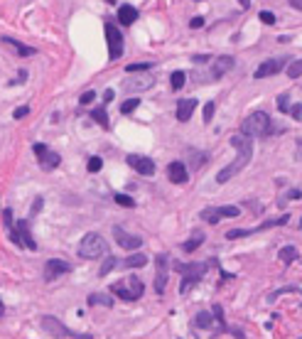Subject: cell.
<instances>
[{
	"mask_svg": "<svg viewBox=\"0 0 302 339\" xmlns=\"http://www.w3.org/2000/svg\"><path fill=\"white\" fill-rule=\"evenodd\" d=\"M228 143H231V148H236V157H233L231 165H226V167L216 175V182H219V185H224V182H228L231 177H236V175L251 162V157H253V143H251L248 135L236 133V135H231Z\"/></svg>",
	"mask_w": 302,
	"mask_h": 339,
	"instance_id": "6da1fadb",
	"label": "cell"
},
{
	"mask_svg": "<svg viewBox=\"0 0 302 339\" xmlns=\"http://www.w3.org/2000/svg\"><path fill=\"white\" fill-rule=\"evenodd\" d=\"M270 133H278V128L273 126L270 116L265 111H253L241 123V135H248V138H265Z\"/></svg>",
	"mask_w": 302,
	"mask_h": 339,
	"instance_id": "7a4b0ae2",
	"label": "cell"
},
{
	"mask_svg": "<svg viewBox=\"0 0 302 339\" xmlns=\"http://www.w3.org/2000/svg\"><path fill=\"white\" fill-rule=\"evenodd\" d=\"M209 268H211V263H209V261H204V263H174V270H177V273H182L179 293H182V295H185V293H189V288H192V285H197V282L202 280V278L207 275Z\"/></svg>",
	"mask_w": 302,
	"mask_h": 339,
	"instance_id": "3957f363",
	"label": "cell"
},
{
	"mask_svg": "<svg viewBox=\"0 0 302 339\" xmlns=\"http://www.w3.org/2000/svg\"><path fill=\"white\" fill-rule=\"evenodd\" d=\"M111 293L126 302H135L143 298L145 285H143V280H140L138 275H128V278H123L120 282H113V285H111Z\"/></svg>",
	"mask_w": 302,
	"mask_h": 339,
	"instance_id": "277c9868",
	"label": "cell"
},
{
	"mask_svg": "<svg viewBox=\"0 0 302 339\" xmlns=\"http://www.w3.org/2000/svg\"><path fill=\"white\" fill-rule=\"evenodd\" d=\"M42 329L47 332V334H52L54 339H94L91 334H79L74 329H69L64 322L54 317V315H44L42 317Z\"/></svg>",
	"mask_w": 302,
	"mask_h": 339,
	"instance_id": "5b68a950",
	"label": "cell"
},
{
	"mask_svg": "<svg viewBox=\"0 0 302 339\" xmlns=\"http://www.w3.org/2000/svg\"><path fill=\"white\" fill-rule=\"evenodd\" d=\"M106 251H108V244L103 241V236H101V234H86V236L81 239V244H79V256H81V258H86V261H96V258H101Z\"/></svg>",
	"mask_w": 302,
	"mask_h": 339,
	"instance_id": "8992f818",
	"label": "cell"
},
{
	"mask_svg": "<svg viewBox=\"0 0 302 339\" xmlns=\"http://www.w3.org/2000/svg\"><path fill=\"white\" fill-rule=\"evenodd\" d=\"M287 219H290V214H283L280 219H270V221H263L261 226H253V229H231V231L226 234V239H228V241H233V239L253 236V234H258V231H265V229H273V226H283Z\"/></svg>",
	"mask_w": 302,
	"mask_h": 339,
	"instance_id": "52a82bcc",
	"label": "cell"
},
{
	"mask_svg": "<svg viewBox=\"0 0 302 339\" xmlns=\"http://www.w3.org/2000/svg\"><path fill=\"white\" fill-rule=\"evenodd\" d=\"M32 150H35V155H37V160H39V167L42 170H57L59 167V162H62V157H59V152L54 150H49L44 143H35L32 145Z\"/></svg>",
	"mask_w": 302,
	"mask_h": 339,
	"instance_id": "ba28073f",
	"label": "cell"
},
{
	"mask_svg": "<svg viewBox=\"0 0 302 339\" xmlns=\"http://www.w3.org/2000/svg\"><path fill=\"white\" fill-rule=\"evenodd\" d=\"M103 30H106V39H108V54H111V59H120V54H123V35H120V30L115 27L113 22H106Z\"/></svg>",
	"mask_w": 302,
	"mask_h": 339,
	"instance_id": "9c48e42d",
	"label": "cell"
},
{
	"mask_svg": "<svg viewBox=\"0 0 302 339\" xmlns=\"http://www.w3.org/2000/svg\"><path fill=\"white\" fill-rule=\"evenodd\" d=\"M241 214V209L238 207H216V209H204L199 216L209 221V224H219L221 219H233V216H238Z\"/></svg>",
	"mask_w": 302,
	"mask_h": 339,
	"instance_id": "30bf717a",
	"label": "cell"
},
{
	"mask_svg": "<svg viewBox=\"0 0 302 339\" xmlns=\"http://www.w3.org/2000/svg\"><path fill=\"white\" fill-rule=\"evenodd\" d=\"M167 263H170V258L165 253H160L155 258V293L157 295H162L167 288Z\"/></svg>",
	"mask_w": 302,
	"mask_h": 339,
	"instance_id": "8fae6325",
	"label": "cell"
},
{
	"mask_svg": "<svg viewBox=\"0 0 302 339\" xmlns=\"http://www.w3.org/2000/svg\"><path fill=\"white\" fill-rule=\"evenodd\" d=\"M67 273H72V263L69 261H62V258H49L47 265H44V280L52 282L57 280L59 275H67Z\"/></svg>",
	"mask_w": 302,
	"mask_h": 339,
	"instance_id": "7c38bea8",
	"label": "cell"
},
{
	"mask_svg": "<svg viewBox=\"0 0 302 339\" xmlns=\"http://www.w3.org/2000/svg\"><path fill=\"white\" fill-rule=\"evenodd\" d=\"M113 239L118 241V246H120V248H126V251H138V248L143 246V239H140V236L123 231L120 226H113Z\"/></svg>",
	"mask_w": 302,
	"mask_h": 339,
	"instance_id": "4fadbf2b",
	"label": "cell"
},
{
	"mask_svg": "<svg viewBox=\"0 0 302 339\" xmlns=\"http://www.w3.org/2000/svg\"><path fill=\"white\" fill-rule=\"evenodd\" d=\"M126 162H128L138 175H145V177L155 175V162H152L150 157H145V155H128V157H126Z\"/></svg>",
	"mask_w": 302,
	"mask_h": 339,
	"instance_id": "5bb4252c",
	"label": "cell"
},
{
	"mask_svg": "<svg viewBox=\"0 0 302 339\" xmlns=\"http://www.w3.org/2000/svg\"><path fill=\"white\" fill-rule=\"evenodd\" d=\"M167 177H170V182H174V185H185V182L189 180L187 165L179 162V160L170 162V165H167Z\"/></svg>",
	"mask_w": 302,
	"mask_h": 339,
	"instance_id": "9a60e30c",
	"label": "cell"
},
{
	"mask_svg": "<svg viewBox=\"0 0 302 339\" xmlns=\"http://www.w3.org/2000/svg\"><path fill=\"white\" fill-rule=\"evenodd\" d=\"M233 64H236V59L233 56H219L214 64H211V79L216 81V79H221V76L226 74V72H231L233 69Z\"/></svg>",
	"mask_w": 302,
	"mask_h": 339,
	"instance_id": "2e32d148",
	"label": "cell"
},
{
	"mask_svg": "<svg viewBox=\"0 0 302 339\" xmlns=\"http://www.w3.org/2000/svg\"><path fill=\"white\" fill-rule=\"evenodd\" d=\"M285 59H268V62H263L258 69H256V79H265V76H275L280 69H283Z\"/></svg>",
	"mask_w": 302,
	"mask_h": 339,
	"instance_id": "e0dca14e",
	"label": "cell"
},
{
	"mask_svg": "<svg viewBox=\"0 0 302 339\" xmlns=\"http://www.w3.org/2000/svg\"><path fill=\"white\" fill-rule=\"evenodd\" d=\"M194 108H197V101L194 98H182L179 103H177V121L179 123H187L189 118H192V113H194Z\"/></svg>",
	"mask_w": 302,
	"mask_h": 339,
	"instance_id": "ac0fdd59",
	"label": "cell"
},
{
	"mask_svg": "<svg viewBox=\"0 0 302 339\" xmlns=\"http://www.w3.org/2000/svg\"><path fill=\"white\" fill-rule=\"evenodd\" d=\"M18 234H20V241H22L25 248L37 251V244H35V239H32V234H30V221H27V219H20L18 221Z\"/></svg>",
	"mask_w": 302,
	"mask_h": 339,
	"instance_id": "d6986e66",
	"label": "cell"
},
{
	"mask_svg": "<svg viewBox=\"0 0 302 339\" xmlns=\"http://www.w3.org/2000/svg\"><path fill=\"white\" fill-rule=\"evenodd\" d=\"M202 244H204V231H199V229H197V231L189 236L187 241L182 244V251H185V253H194V251H197Z\"/></svg>",
	"mask_w": 302,
	"mask_h": 339,
	"instance_id": "ffe728a7",
	"label": "cell"
},
{
	"mask_svg": "<svg viewBox=\"0 0 302 339\" xmlns=\"http://www.w3.org/2000/svg\"><path fill=\"white\" fill-rule=\"evenodd\" d=\"M135 20H138V10L133 5H120L118 8V22L120 25H133Z\"/></svg>",
	"mask_w": 302,
	"mask_h": 339,
	"instance_id": "44dd1931",
	"label": "cell"
},
{
	"mask_svg": "<svg viewBox=\"0 0 302 339\" xmlns=\"http://www.w3.org/2000/svg\"><path fill=\"white\" fill-rule=\"evenodd\" d=\"M120 265H123V268H145V265H148V256H143V253H133V256L126 258V261H120Z\"/></svg>",
	"mask_w": 302,
	"mask_h": 339,
	"instance_id": "7402d4cb",
	"label": "cell"
},
{
	"mask_svg": "<svg viewBox=\"0 0 302 339\" xmlns=\"http://www.w3.org/2000/svg\"><path fill=\"white\" fill-rule=\"evenodd\" d=\"M91 118H94L96 123H101L106 131L111 128V121H108V113H106V103H101L98 108H94V111H91Z\"/></svg>",
	"mask_w": 302,
	"mask_h": 339,
	"instance_id": "603a6c76",
	"label": "cell"
},
{
	"mask_svg": "<svg viewBox=\"0 0 302 339\" xmlns=\"http://www.w3.org/2000/svg\"><path fill=\"white\" fill-rule=\"evenodd\" d=\"M3 42L13 44V47H15V52H18L20 56H32V54H35V47H25L22 42H18V39H13V37H3Z\"/></svg>",
	"mask_w": 302,
	"mask_h": 339,
	"instance_id": "cb8c5ba5",
	"label": "cell"
},
{
	"mask_svg": "<svg viewBox=\"0 0 302 339\" xmlns=\"http://www.w3.org/2000/svg\"><path fill=\"white\" fill-rule=\"evenodd\" d=\"M214 315H211V312H199V315H197V317H194V324H197V327H199V329H211V327H214Z\"/></svg>",
	"mask_w": 302,
	"mask_h": 339,
	"instance_id": "d4e9b609",
	"label": "cell"
},
{
	"mask_svg": "<svg viewBox=\"0 0 302 339\" xmlns=\"http://www.w3.org/2000/svg\"><path fill=\"white\" fill-rule=\"evenodd\" d=\"M89 305H103V307H113V300L108 298V295H101V293H91L89 298H86Z\"/></svg>",
	"mask_w": 302,
	"mask_h": 339,
	"instance_id": "484cf974",
	"label": "cell"
},
{
	"mask_svg": "<svg viewBox=\"0 0 302 339\" xmlns=\"http://www.w3.org/2000/svg\"><path fill=\"white\" fill-rule=\"evenodd\" d=\"M278 258L283 261V263H292V261H297V248H292V246H285L278 251Z\"/></svg>",
	"mask_w": 302,
	"mask_h": 339,
	"instance_id": "4316f807",
	"label": "cell"
},
{
	"mask_svg": "<svg viewBox=\"0 0 302 339\" xmlns=\"http://www.w3.org/2000/svg\"><path fill=\"white\" fill-rule=\"evenodd\" d=\"M185 81H187V74H185V72H172V74H170L172 91H179V89L185 86Z\"/></svg>",
	"mask_w": 302,
	"mask_h": 339,
	"instance_id": "83f0119b",
	"label": "cell"
},
{
	"mask_svg": "<svg viewBox=\"0 0 302 339\" xmlns=\"http://www.w3.org/2000/svg\"><path fill=\"white\" fill-rule=\"evenodd\" d=\"M214 320L219 324V332H228L226 320H224V307H221V305H214Z\"/></svg>",
	"mask_w": 302,
	"mask_h": 339,
	"instance_id": "f1b7e54d",
	"label": "cell"
},
{
	"mask_svg": "<svg viewBox=\"0 0 302 339\" xmlns=\"http://www.w3.org/2000/svg\"><path fill=\"white\" fill-rule=\"evenodd\" d=\"M118 265H120V261H118L115 256H108V258H106V263L101 265V270H98V275H108V273H111L113 268H118Z\"/></svg>",
	"mask_w": 302,
	"mask_h": 339,
	"instance_id": "f546056e",
	"label": "cell"
},
{
	"mask_svg": "<svg viewBox=\"0 0 302 339\" xmlns=\"http://www.w3.org/2000/svg\"><path fill=\"white\" fill-rule=\"evenodd\" d=\"M287 76H290V79H300L302 76V59H295L292 64H287Z\"/></svg>",
	"mask_w": 302,
	"mask_h": 339,
	"instance_id": "4dcf8cb0",
	"label": "cell"
},
{
	"mask_svg": "<svg viewBox=\"0 0 302 339\" xmlns=\"http://www.w3.org/2000/svg\"><path fill=\"white\" fill-rule=\"evenodd\" d=\"M148 69H152V62H135V64H128V67H126L128 74H133V72H148Z\"/></svg>",
	"mask_w": 302,
	"mask_h": 339,
	"instance_id": "1f68e13d",
	"label": "cell"
},
{
	"mask_svg": "<svg viewBox=\"0 0 302 339\" xmlns=\"http://www.w3.org/2000/svg\"><path fill=\"white\" fill-rule=\"evenodd\" d=\"M140 106V98H128V101H123V106H120V113L123 116H128V113H133L135 108Z\"/></svg>",
	"mask_w": 302,
	"mask_h": 339,
	"instance_id": "d6a6232c",
	"label": "cell"
},
{
	"mask_svg": "<svg viewBox=\"0 0 302 339\" xmlns=\"http://www.w3.org/2000/svg\"><path fill=\"white\" fill-rule=\"evenodd\" d=\"M113 202H115V204H120V207H126V209H133V207H135L133 197H128V194H113Z\"/></svg>",
	"mask_w": 302,
	"mask_h": 339,
	"instance_id": "836d02e7",
	"label": "cell"
},
{
	"mask_svg": "<svg viewBox=\"0 0 302 339\" xmlns=\"http://www.w3.org/2000/svg\"><path fill=\"white\" fill-rule=\"evenodd\" d=\"M214 113H216V103H214V101H209L207 106H204V123H211Z\"/></svg>",
	"mask_w": 302,
	"mask_h": 339,
	"instance_id": "e575fe53",
	"label": "cell"
},
{
	"mask_svg": "<svg viewBox=\"0 0 302 339\" xmlns=\"http://www.w3.org/2000/svg\"><path fill=\"white\" fill-rule=\"evenodd\" d=\"M101 167H103V160L101 157H89V165H86L89 172H98Z\"/></svg>",
	"mask_w": 302,
	"mask_h": 339,
	"instance_id": "d590c367",
	"label": "cell"
},
{
	"mask_svg": "<svg viewBox=\"0 0 302 339\" xmlns=\"http://www.w3.org/2000/svg\"><path fill=\"white\" fill-rule=\"evenodd\" d=\"M278 111H280V113H290V101H287V96H285V94L278 96Z\"/></svg>",
	"mask_w": 302,
	"mask_h": 339,
	"instance_id": "8d00e7d4",
	"label": "cell"
},
{
	"mask_svg": "<svg viewBox=\"0 0 302 339\" xmlns=\"http://www.w3.org/2000/svg\"><path fill=\"white\" fill-rule=\"evenodd\" d=\"M261 22H265V25H275V15L270 13V10H261Z\"/></svg>",
	"mask_w": 302,
	"mask_h": 339,
	"instance_id": "74e56055",
	"label": "cell"
},
{
	"mask_svg": "<svg viewBox=\"0 0 302 339\" xmlns=\"http://www.w3.org/2000/svg\"><path fill=\"white\" fill-rule=\"evenodd\" d=\"M94 98H96V91H84V94H81V98H79V103H81V106H89Z\"/></svg>",
	"mask_w": 302,
	"mask_h": 339,
	"instance_id": "f35d334b",
	"label": "cell"
},
{
	"mask_svg": "<svg viewBox=\"0 0 302 339\" xmlns=\"http://www.w3.org/2000/svg\"><path fill=\"white\" fill-rule=\"evenodd\" d=\"M290 113H292V118H295V121H300V118H302V103H295V106L290 108Z\"/></svg>",
	"mask_w": 302,
	"mask_h": 339,
	"instance_id": "ab89813d",
	"label": "cell"
},
{
	"mask_svg": "<svg viewBox=\"0 0 302 339\" xmlns=\"http://www.w3.org/2000/svg\"><path fill=\"white\" fill-rule=\"evenodd\" d=\"M189 27H192V30H199V27H204V18H192Z\"/></svg>",
	"mask_w": 302,
	"mask_h": 339,
	"instance_id": "60d3db41",
	"label": "cell"
},
{
	"mask_svg": "<svg viewBox=\"0 0 302 339\" xmlns=\"http://www.w3.org/2000/svg\"><path fill=\"white\" fill-rule=\"evenodd\" d=\"M27 113H30V106H20V108L13 113V116H15V118H25Z\"/></svg>",
	"mask_w": 302,
	"mask_h": 339,
	"instance_id": "b9f144b4",
	"label": "cell"
},
{
	"mask_svg": "<svg viewBox=\"0 0 302 339\" xmlns=\"http://www.w3.org/2000/svg\"><path fill=\"white\" fill-rule=\"evenodd\" d=\"M108 101H113V89H106L103 91V103L108 106Z\"/></svg>",
	"mask_w": 302,
	"mask_h": 339,
	"instance_id": "7bdbcfd3",
	"label": "cell"
},
{
	"mask_svg": "<svg viewBox=\"0 0 302 339\" xmlns=\"http://www.w3.org/2000/svg\"><path fill=\"white\" fill-rule=\"evenodd\" d=\"M211 56L209 54H197V56H192V62H197V64H202V62H209Z\"/></svg>",
	"mask_w": 302,
	"mask_h": 339,
	"instance_id": "ee69618b",
	"label": "cell"
},
{
	"mask_svg": "<svg viewBox=\"0 0 302 339\" xmlns=\"http://www.w3.org/2000/svg\"><path fill=\"white\" fill-rule=\"evenodd\" d=\"M42 202H44L42 197H37V199H35V204H32V214H37L39 209H42Z\"/></svg>",
	"mask_w": 302,
	"mask_h": 339,
	"instance_id": "f6af8a7d",
	"label": "cell"
},
{
	"mask_svg": "<svg viewBox=\"0 0 302 339\" xmlns=\"http://www.w3.org/2000/svg\"><path fill=\"white\" fill-rule=\"evenodd\" d=\"M287 197H290V199H300V197H302V192H300V189H292V192H290Z\"/></svg>",
	"mask_w": 302,
	"mask_h": 339,
	"instance_id": "bcb514c9",
	"label": "cell"
},
{
	"mask_svg": "<svg viewBox=\"0 0 302 339\" xmlns=\"http://www.w3.org/2000/svg\"><path fill=\"white\" fill-rule=\"evenodd\" d=\"M290 5H292L295 10H302V0H290Z\"/></svg>",
	"mask_w": 302,
	"mask_h": 339,
	"instance_id": "7dc6e473",
	"label": "cell"
},
{
	"mask_svg": "<svg viewBox=\"0 0 302 339\" xmlns=\"http://www.w3.org/2000/svg\"><path fill=\"white\" fill-rule=\"evenodd\" d=\"M241 3V8H251V0H238Z\"/></svg>",
	"mask_w": 302,
	"mask_h": 339,
	"instance_id": "c3c4849f",
	"label": "cell"
},
{
	"mask_svg": "<svg viewBox=\"0 0 302 339\" xmlns=\"http://www.w3.org/2000/svg\"><path fill=\"white\" fill-rule=\"evenodd\" d=\"M5 315V305H3V300H0V317Z\"/></svg>",
	"mask_w": 302,
	"mask_h": 339,
	"instance_id": "681fc988",
	"label": "cell"
},
{
	"mask_svg": "<svg viewBox=\"0 0 302 339\" xmlns=\"http://www.w3.org/2000/svg\"><path fill=\"white\" fill-rule=\"evenodd\" d=\"M108 3H115V0H108Z\"/></svg>",
	"mask_w": 302,
	"mask_h": 339,
	"instance_id": "f907efd6",
	"label": "cell"
}]
</instances>
